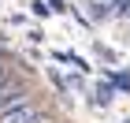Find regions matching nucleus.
<instances>
[{
  "label": "nucleus",
  "mask_w": 130,
  "mask_h": 123,
  "mask_svg": "<svg viewBox=\"0 0 130 123\" xmlns=\"http://www.w3.org/2000/svg\"><path fill=\"white\" fill-rule=\"evenodd\" d=\"M26 101H34V86L26 78V71H15L0 86V116L11 112V108H19V104H26Z\"/></svg>",
  "instance_id": "nucleus-1"
},
{
  "label": "nucleus",
  "mask_w": 130,
  "mask_h": 123,
  "mask_svg": "<svg viewBox=\"0 0 130 123\" xmlns=\"http://www.w3.org/2000/svg\"><path fill=\"white\" fill-rule=\"evenodd\" d=\"M0 123H56V119H52L37 101H26V104H19V108L4 112V116H0Z\"/></svg>",
  "instance_id": "nucleus-2"
},
{
  "label": "nucleus",
  "mask_w": 130,
  "mask_h": 123,
  "mask_svg": "<svg viewBox=\"0 0 130 123\" xmlns=\"http://www.w3.org/2000/svg\"><path fill=\"white\" fill-rule=\"evenodd\" d=\"M115 86H111V78H100L97 86H93V104L97 108H111V101H115Z\"/></svg>",
  "instance_id": "nucleus-3"
},
{
  "label": "nucleus",
  "mask_w": 130,
  "mask_h": 123,
  "mask_svg": "<svg viewBox=\"0 0 130 123\" xmlns=\"http://www.w3.org/2000/svg\"><path fill=\"white\" fill-rule=\"evenodd\" d=\"M104 78H111V86H115L119 93H130V71H126V67H108Z\"/></svg>",
  "instance_id": "nucleus-4"
},
{
  "label": "nucleus",
  "mask_w": 130,
  "mask_h": 123,
  "mask_svg": "<svg viewBox=\"0 0 130 123\" xmlns=\"http://www.w3.org/2000/svg\"><path fill=\"white\" fill-rule=\"evenodd\" d=\"M86 8H89V22H100V19H111L115 15L111 11V0H89Z\"/></svg>",
  "instance_id": "nucleus-5"
},
{
  "label": "nucleus",
  "mask_w": 130,
  "mask_h": 123,
  "mask_svg": "<svg viewBox=\"0 0 130 123\" xmlns=\"http://www.w3.org/2000/svg\"><path fill=\"white\" fill-rule=\"evenodd\" d=\"M45 75H48V82L56 86V93H60V97H67V93H71V82L63 78V75L56 71V67H45Z\"/></svg>",
  "instance_id": "nucleus-6"
},
{
  "label": "nucleus",
  "mask_w": 130,
  "mask_h": 123,
  "mask_svg": "<svg viewBox=\"0 0 130 123\" xmlns=\"http://www.w3.org/2000/svg\"><path fill=\"white\" fill-rule=\"evenodd\" d=\"M15 67H19V63L11 60V56H8L4 49H0V86H4V82H8L11 75H15Z\"/></svg>",
  "instance_id": "nucleus-7"
},
{
  "label": "nucleus",
  "mask_w": 130,
  "mask_h": 123,
  "mask_svg": "<svg viewBox=\"0 0 130 123\" xmlns=\"http://www.w3.org/2000/svg\"><path fill=\"white\" fill-rule=\"evenodd\" d=\"M30 11H34V15H37V19H48V15H52V8H48V0H34V4H30Z\"/></svg>",
  "instance_id": "nucleus-8"
},
{
  "label": "nucleus",
  "mask_w": 130,
  "mask_h": 123,
  "mask_svg": "<svg viewBox=\"0 0 130 123\" xmlns=\"http://www.w3.org/2000/svg\"><path fill=\"white\" fill-rule=\"evenodd\" d=\"M97 56H100V60H108V63H115V52L104 49V45H97Z\"/></svg>",
  "instance_id": "nucleus-9"
},
{
  "label": "nucleus",
  "mask_w": 130,
  "mask_h": 123,
  "mask_svg": "<svg viewBox=\"0 0 130 123\" xmlns=\"http://www.w3.org/2000/svg\"><path fill=\"white\" fill-rule=\"evenodd\" d=\"M48 8H52V11H60V15H63V11H71V8H67V0H48Z\"/></svg>",
  "instance_id": "nucleus-10"
},
{
  "label": "nucleus",
  "mask_w": 130,
  "mask_h": 123,
  "mask_svg": "<svg viewBox=\"0 0 130 123\" xmlns=\"http://www.w3.org/2000/svg\"><path fill=\"white\" fill-rule=\"evenodd\" d=\"M0 41H4V34H0Z\"/></svg>",
  "instance_id": "nucleus-11"
},
{
  "label": "nucleus",
  "mask_w": 130,
  "mask_h": 123,
  "mask_svg": "<svg viewBox=\"0 0 130 123\" xmlns=\"http://www.w3.org/2000/svg\"><path fill=\"white\" fill-rule=\"evenodd\" d=\"M123 123H130V119H123Z\"/></svg>",
  "instance_id": "nucleus-12"
}]
</instances>
